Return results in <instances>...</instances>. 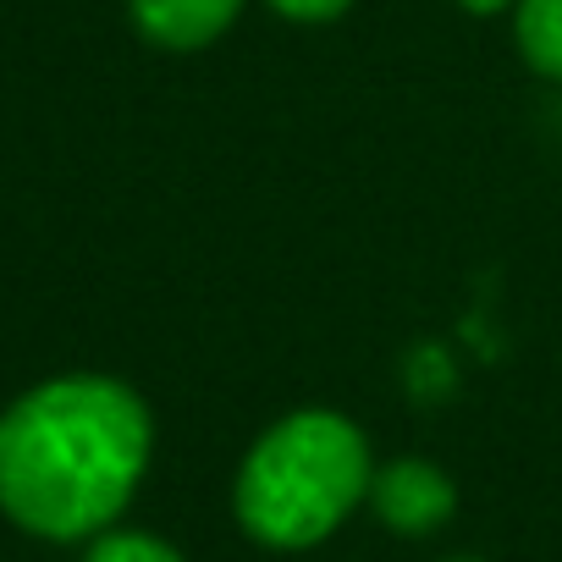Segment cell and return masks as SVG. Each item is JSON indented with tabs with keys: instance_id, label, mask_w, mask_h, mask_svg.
Segmentation results:
<instances>
[{
	"instance_id": "5",
	"label": "cell",
	"mask_w": 562,
	"mask_h": 562,
	"mask_svg": "<svg viewBox=\"0 0 562 562\" xmlns=\"http://www.w3.org/2000/svg\"><path fill=\"white\" fill-rule=\"evenodd\" d=\"M513 45L524 67L546 83H562V0H518L513 7Z\"/></svg>"
},
{
	"instance_id": "9",
	"label": "cell",
	"mask_w": 562,
	"mask_h": 562,
	"mask_svg": "<svg viewBox=\"0 0 562 562\" xmlns=\"http://www.w3.org/2000/svg\"><path fill=\"white\" fill-rule=\"evenodd\" d=\"M441 562H480V557H441Z\"/></svg>"
},
{
	"instance_id": "7",
	"label": "cell",
	"mask_w": 562,
	"mask_h": 562,
	"mask_svg": "<svg viewBox=\"0 0 562 562\" xmlns=\"http://www.w3.org/2000/svg\"><path fill=\"white\" fill-rule=\"evenodd\" d=\"M265 7L281 18V23H299V29H326L337 18L353 12V0H265Z\"/></svg>"
},
{
	"instance_id": "3",
	"label": "cell",
	"mask_w": 562,
	"mask_h": 562,
	"mask_svg": "<svg viewBox=\"0 0 562 562\" xmlns=\"http://www.w3.org/2000/svg\"><path fill=\"white\" fill-rule=\"evenodd\" d=\"M364 507L375 513L381 529H392V535H403V540H425V535H436V529L452 524V513H458V485H452V474H447L441 463L408 452V458L375 463Z\"/></svg>"
},
{
	"instance_id": "6",
	"label": "cell",
	"mask_w": 562,
	"mask_h": 562,
	"mask_svg": "<svg viewBox=\"0 0 562 562\" xmlns=\"http://www.w3.org/2000/svg\"><path fill=\"white\" fill-rule=\"evenodd\" d=\"M83 562H188V557L166 535H155V529H122V524H111L105 535L89 540Z\"/></svg>"
},
{
	"instance_id": "8",
	"label": "cell",
	"mask_w": 562,
	"mask_h": 562,
	"mask_svg": "<svg viewBox=\"0 0 562 562\" xmlns=\"http://www.w3.org/2000/svg\"><path fill=\"white\" fill-rule=\"evenodd\" d=\"M458 7H463L469 18H513L518 0H458Z\"/></svg>"
},
{
	"instance_id": "1",
	"label": "cell",
	"mask_w": 562,
	"mask_h": 562,
	"mask_svg": "<svg viewBox=\"0 0 562 562\" xmlns=\"http://www.w3.org/2000/svg\"><path fill=\"white\" fill-rule=\"evenodd\" d=\"M149 458L155 414L127 381L50 375L0 408V513L34 540L89 546L122 524Z\"/></svg>"
},
{
	"instance_id": "4",
	"label": "cell",
	"mask_w": 562,
	"mask_h": 562,
	"mask_svg": "<svg viewBox=\"0 0 562 562\" xmlns=\"http://www.w3.org/2000/svg\"><path fill=\"white\" fill-rule=\"evenodd\" d=\"M243 7L248 0H127V18H133L144 45L171 50V56H193V50H210L215 40L232 34Z\"/></svg>"
},
{
	"instance_id": "2",
	"label": "cell",
	"mask_w": 562,
	"mask_h": 562,
	"mask_svg": "<svg viewBox=\"0 0 562 562\" xmlns=\"http://www.w3.org/2000/svg\"><path fill=\"white\" fill-rule=\"evenodd\" d=\"M370 436L337 408L270 419L232 474V518L265 551H315L370 496Z\"/></svg>"
}]
</instances>
